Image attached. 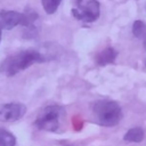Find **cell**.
Wrapping results in <instances>:
<instances>
[{
	"instance_id": "9c48e42d",
	"label": "cell",
	"mask_w": 146,
	"mask_h": 146,
	"mask_svg": "<svg viewBox=\"0 0 146 146\" xmlns=\"http://www.w3.org/2000/svg\"><path fill=\"white\" fill-rule=\"evenodd\" d=\"M16 138L8 130L0 128V146H15Z\"/></svg>"
},
{
	"instance_id": "8fae6325",
	"label": "cell",
	"mask_w": 146,
	"mask_h": 146,
	"mask_svg": "<svg viewBox=\"0 0 146 146\" xmlns=\"http://www.w3.org/2000/svg\"><path fill=\"white\" fill-rule=\"evenodd\" d=\"M60 2H62V0H41V3H42L44 11L49 15L54 14L58 9Z\"/></svg>"
},
{
	"instance_id": "ba28073f",
	"label": "cell",
	"mask_w": 146,
	"mask_h": 146,
	"mask_svg": "<svg viewBox=\"0 0 146 146\" xmlns=\"http://www.w3.org/2000/svg\"><path fill=\"white\" fill-rule=\"evenodd\" d=\"M123 139L128 143H139L144 139V130L140 127H135L124 133Z\"/></svg>"
},
{
	"instance_id": "5b68a950",
	"label": "cell",
	"mask_w": 146,
	"mask_h": 146,
	"mask_svg": "<svg viewBox=\"0 0 146 146\" xmlns=\"http://www.w3.org/2000/svg\"><path fill=\"white\" fill-rule=\"evenodd\" d=\"M26 113V106L21 103H6L0 105V122L11 123L22 119Z\"/></svg>"
},
{
	"instance_id": "3957f363",
	"label": "cell",
	"mask_w": 146,
	"mask_h": 146,
	"mask_svg": "<svg viewBox=\"0 0 146 146\" xmlns=\"http://www.w3.org/2000/svg\"><path fill=\"white\" fill-rule=\"evenodd\" d=\"M92 112L95 120L103 127H114L122 119V111L115 100L99 99L94 103Z\"/></svg>"
},
{
	"instance_id": "8992f818",
	"label": "cell",
	"mask_w": 146,
	"mask_h": 146,
	"mask_svg": "<svg viewBox=\"0 0 146 146\" xmlns=\"http://www.w3.org/2000/svg\"><path fill=\"white\" fill-rule=\"evenodd\" d=\"M24 21V14L15 10H1L0 11V23L2 29L11 30L17 25H22Z\"/></svg>"
},
{
	"instance_id": "277c9868",
	"label": "cell",
	"mask_w": 146,
	"mask_h": 146,
	"mask_svg": "<svg viewBox=\"0 0 146 146\" xmlns=\"http://www.w3.org/2000/svg\"><path fill=\"white\" fill-rule=\"evenodd\" d=\"M72 16L84 23L95 22L100 14V5L98 0H76L75 7L72 9Z\"/></svg>"
},
{
	"instance_id": "7a4b0ae2",
	"label": "cell",
	"mask_w": 146,
	"mask_h": 146,
	"mask_svg": "<svg viewBox=\"0 0 146 146\" xmlns=\"http://www.w3.org/2000/svg\"><path fill=\"white\" fill-rule=\"evenodd\" d=\"M66 111L59 105H48L40 111L34 124L38 129L49 132H63Z\"/></svg>"
},
{
	"instance_id": "7c38bea8",
	"label": "cell",
	"mask_w": 146,
	"mask_h": 146,
	"mask_svg": "<svg viewBox=\"0 0 146 146\" xmlns=\"http://www.w3.org/2000/svg\"><path fill=\"white\" fill-rule=\"evenodd\" d=\"M1 34H2V25L0 23V41H1Z\"/></svg>"
},
{
	"instance_id": "30bf717a",
	"label": "cell",
	"mask_w": 146,
	"mask_h": 146,
	"mask_svg": "<svg viewBox=\"0 0 146 146\" xmlns=\"http://www.w3.org/2000/svg\"><path fill=\"white\" fill-rule=\"evenodd\" d=\"M132 33L138 39H146V24L143 21H135L132 25Z\"/></svg>"
},
{
	"instance_id": "6da1fadb",
	"label": "cell",
	"mask_w": 146,
	"mask_h": 146,
	"mask_svg": "<svg viewBox=\"0 0 146 146\" xmlns=\"http://www.w3.org/2000/svg\"><path fill=\"white\" fill-rule=\"evenodd\" d=\"M50 58L35 49H26L8 56L0 64V72L6 76H14L36 63H43Z\"/></svg>"
},
{
	"instance_id": "52a82bcc",
	"label": "cell",
	"mask_w": 146,
	"mask_h": 146,
	"mask_svg": "<svg viewBox=\"0 0 146 146\" xmlns=\"http://www.w3.org/2000/svg\"><path fill=\"white\" fill-rule=\"evenodd\" d=\"M117 56V52L114 48L112 47H107L104 50H102L100 52H98L95 57L96 64L99 66H105L108 64H112L115 62V58Z\"/></svg>"
}]
</instances>
